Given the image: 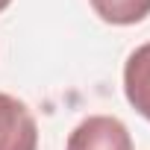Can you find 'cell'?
<instances>
[{
	"label": "cell",
	"instance_id": "cell-5",
	"mask_svg": "<svg viewBox=\"0 0 150 150\" xmlns=\"http://www.w3.org/2000/svg\"><path fill=\"white\" fill-rule=\"evenodd\" d=\"M9 6H12V0H0V12H6Z\"/></svg>",
	"mask_w": 150,
	"mask_h": 150
},
{
	"label": "cell",
	"instance_id": "cell-4",
	"mask_svg": "<svg viewBox=\"0 0 150 150\" xmlns=\"http://www.w3.org/2000/svg\"><path fill=\"white\" fill-rule=\"evenodd\" d=\"M91 9L103 24L132 27L150 15V0H91Z\"/></svg>",
	"mask_w": 150,
	"mask_h": 150
},
{
	"label": "cell",
	"instance_id": "cell-3",
	"mask_svg": "<svg viewBox=\"0 0 150 150\" xmlns=\"http://www.w3.org/2000/svg\"><path fill=\"white\" fill-rule=\"evenodd\" d=\"M124 94L127 103L150 121V41L138 44L124 62Z\"/></svg>",
	"mask_w": 150,
	"mask_h": 150
},
{
	"label": "cell",
	"instance_id": "cell-1",
	"mask_svg": "<svg viewBox=\"0 0 150 150\" xmlns=\"http://www.w3.org/2000/svg\"><path fill=\"white\" fill-rule=\"evenodd\" d=\"M65 150H135L127 124L115 115H88L71 129Z\"/></svg>",
	"mask_w": 150,
	"mask_h": 150
},
{
	"label": "cell",
	"instance_id": "cell-2",
	"mask_svg": "<svg viewBox=\"0 0 150 150\" xmlns=\"http://www.w3.org/2000/svg\"><path fill=\"white\" fill-rule=\"evenodd\" d=\"M0 150H38V124L33 109L6 91H0Z\"/></svg>",
	"mask_w": 150,
	"mask_h": 150
}]
</instances>
